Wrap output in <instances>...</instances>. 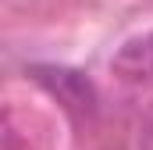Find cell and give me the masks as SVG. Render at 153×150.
Here are the masks:
<instances>
[{"instance_id":"2","label":"cell","mask_w":153,"mask_h":150,"mask_svg":"<svg viewBox=\"0 0 153 150\" xmlns=\"http://www.w3.org/2000/svg\"><path fill=\"white\" fill-rule=\"evenodd\" d=\"M111 68L125 82H146V86H153V32L128 36L114 50Z\"/></svg>"},{"instance_id":"4","label":"cell","mask_w":153,"mask_h":150,"mask_svg":"<svg viewBox=\"0 0 153 150\" xmlns=\"http://www.w3.org/2000/svg\"><path fill=\"white\" fill-rule=\"evenodd\" d=\"M146 150H153V129H150V140H146Z\"/></svg>"},{"instance_id":"3","label":"cell","mask_w":153,"mask_h":150,"mask_svg":"<svg viewBox=\"0 0 153 150\" xmlns=\"http://www.w3.org/2000/svg\"><path fill=\"white\" fill-rule=\"evenodd\" d=\"M4 150H32L22 136H18V129H14V118H11V111H7V118H4Z\"/></svg>"},{"instance_id":"1","label":"cell","mask_w":153,"mask_h":150,"mask_svg":"<svg viewBox=\"0 0 153 150\" xmlns=\"http://www.w3.org/2000/svg\"><path fill=\"white\" fill-rule=\"evenodd\" d=\"M29 79L36 86H43L78 122L93 118L96 107H100V93H96L93 79L85 72H78V68H68V64H29Z\"/></svg>"}]
</instances>
